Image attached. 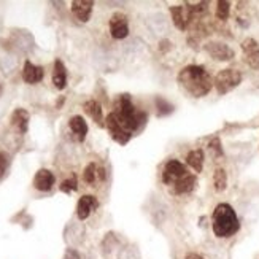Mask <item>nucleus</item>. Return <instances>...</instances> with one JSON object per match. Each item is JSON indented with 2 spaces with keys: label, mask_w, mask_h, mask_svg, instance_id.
<instances>
[{
  "label": "nucleus",
  "mask_w": 259,
  "mask_h": 259,
  "mask_svg": "<svg viewBox=\"0 0 259 259\" xmlns=\"http://www.w3.org/2000/svg\"><path fill=\"white\" fill-rule=\"evenodd\" d=\"M178 83L193 97H204L210 93L213 80L202 65H188L178 73Z\"/></svg>",
  "instance_id": "nucleus-1"
},
{
  "label": "nucleus",
  "mask_w": 259,
  "mask_h": 259,
  "mask_svg": "<svg viewBox=\"0 0 259 259\" xmlns=\"http://www.w3.org/2000/svg\"><path fill=\"white\" fill-rule=\"evenodd\" d=\"M240 223L234 208L229 204H220L213 211V232L217 237L226 239L239 232Z\"/></svg>",
  "instance_id": "nucleus-2"
},
{
  "label": "nucleus",
  "mask_w": 259,
  "mask_h": 259,
  "mask_svg": "<svg viewBox=\"0 0 259 259\" xmlns=\"http://www.w3.org/2000/svg\"><path fill=\"white\" fill-rule=\"evenodd\" d=\"M115 116L118 118V121L121 122V126L124 127L127 132H134V131H137L140 127V124L145 121L146 115L145 113H140V111L134 107L132 104V100L127 94L124 96H121L118 99V102L115 105Z\"/></svg>",
  "instance_id": "nucleus-3"
},
{
  "label": "nucleus",
  "mask_w": 259,
  "mask_h": 259,
  "mask_svg": "<svg viewBox=\"0 0 259 259\" xmlns=\"http://www.w3.org/2000/svg\"><path fill=\"white\" fill-rule=\"evenodd\" d=\"M242 81V73L235 69H224L215 78V88L220 94H226L237 88Z\"/></svg>",
  "instance_id": "nucleus-4"
},
{
  "label": "nucleus",
  "mask_w": 259,
  "mask_h": 259,
  "mask_svg": "<svg viewBox=\"0 0 259 259\" xmlns=\"http://www.w3.org/2000/svg\"><path fill=\"white\" fill-rule=\"evenodd\" d=\"M107 127H108L110 135L113 137V140L118 142L119 145H126L131 140V137H132V134L127 132L124 127L121 126V122L118 121L115 113H110L107 116Z\"/></svg>",
  "instance_id": "nucleus-5"
},
{
  "label": "nucleus",
  "mask_w": 259,
  "mask_h": 259,
  "mask_svg": "<svg viewBox=\"0 0 259 259\" xmlns=\"http://www.w3.org/2000/svg\"><path fill=\"white\" fill-rule=\"evenodd\" d=\"M186 175V167L178 162V161H168L165 164V168H164V174H162V180L165 185H175L180 178H183Z\"/></svg>",
  "instance_id": "nucleus-6"
},
{
  "label": "nucleus",
  "mask_w": 259,
  "mask_h": 259,
  "mask_svg": "<svg viewBox=\"0 0 259 259\" xmlns=\"http://www.w3.org/2000/svg\"><path fill=\"white\" fill-rule=\"evenodd\" d=\"M242 50L245 54V62L253 70H259V45L254 38H245L242 41Z\"/></svg>",
  "instance_id": "nucleus-7"
},
{
  "label": "nucleus",
  "mask_w": 259,
  "mask_h": 259,
  "mask_svg": "<svg viewBox=\"0 0 259 259\" xmlns=\"http://www.w3.org/2000/svg\"><path fill=\"white\" fill-rule=\"evenodd\" d=\"M170 15L174 19V24L180 29L185 30L188 24L193 19V11H191V5H175L170 8Z\"/></svg>",
  "instance_id": "nucleus-8"
},
{
  "label": "nucleus",
  "mask_w": 259,
  "mask_h": 259,
  "mask_svg": "<svg viewBox=\"0 0 259 259\" xmlns=\"http://www.w3.org/2000/svg\"><path fill=\"white\" fill-rule=\"evenodd\" d=\"M205 51L217 61H231L234 58V50L221 41H210L205 45Z\"/></svg>",
  "instance_id": "nucleus-9"
},
{
  "label": "nucleus",
  "mask_w": 259,
  "mask_h": 259,
  "mask_svg": "<svg viewBox=\"0 0 259 259\" xmlns=\"http://www.w3.org/2000/svg\"><path fill=\"white\" fill-rule=\"evenodd\" d=\"M110 32L111 37L116 40H122L127 37L129 27H127V19L122 13H115L110 19Z\"/></svg>",
  "instance_id": "nucleus-10"
},
{
  "label": "nucleus",
  "mask_w": 259,
  "mask_h": 259,
  "mask_svg": "<svg viewBox=\"0 0 259 259\" xmlns=\"http://www.w3.org/2000/svg\"><path fill=\"white\" fill-rule=\"evenodd\" d=\"M43 67H38L35 64H32L30 61H27L24 64V69H22V80L29 84H37L43 80Z\"/></svg>",
  "instance_id": "nucleus-11"
},
{
  "label": "nucleus",
  "mask_w": 259,
  "mask_h": 259,
  "mask_svg": "<svg viewBox=\"0 0 259 259\" xmlns=\"http://www.w3.org/2000/svg\"><path fill=\"white\" fill-rule=\"evenodd\" d=\"M94 4L91 0H75L72 2V13L76 16V19H80L81 22H86L91 18Z\"/></svg>",
  "instance_id": "nucleus-12"
},
{
  "label": "nucleus",
  "mask_w": 259,
  "mask_h": 259,
  "mask_svg": "<svg viewBox=\"0 0 259 259\" xmlns=\"http://www.w3.org/2000/svg\"><path fill=\"white\" fill-rule=\"evenodd\" d=\"M54 182H56V178L48 168H40L35 174V177H33V188L38 191H50Z\"/></svg>",
  "instance_id": "nucleus-13"
},
{
  "label": "nucleus",
  "mask_w": 259,
  "mask_h": 259,
  "mask_svg": "<svg viewBox=\"0 0 259 259\" xmlns=\"http://www.w3.org/2000/svg\"><path fill=\"white\" fill-rule=\"evenodd\" d=\"M99 205V202L94 196H83L80 200H78V205H76V215L80 220H86L91 211L96 210Z\"/></svg>",
  "instance_id": "nucleus-14"
},
{
  "label": "nucleus",
  "mask_w": 259,
  "mask_h": 259,
  "mask_svg": "<svg viewBox=\"0 0 259 259\" xmlns=\"http://www.w3.org/2000/svg\"><path fill=\"white\" fill-rule=\"evenodd\" d=\"M69 126H70V131L73 134V137L75 140L78 142H83L86 139V134H88V124H86V121L83 116H73L70 118L69 121Z\"/></svg>",
  "instance_id": "nucleus-15"
},
{
  "label": "nucleus",
  "mask_w": 259,
  "mask_h": 259,
  "mask_svg": "<svg viewBox=\"0 0 259 259\" xmlns=\"http://www.w3.org/2000/svg\"><path fill=\"white\" fill-rule=\"evenodd\" d=\"M53 84L56 89H64L67 84V70L62 61H56L54 62V70H53Z\"/></svg>",
  "instance_id": "nucleus-16"
},
{
  "label": "nucleus",
  "mask_w": 259,
  "mask_h": 259,
  "mask_svg": "<svg viewBox=\"0 0 259 259\" xmlns=\"http://www.w3.org/2000/svg\"><path fill=\"white\" fill-rule=\"evenodd\" d=\"M11 124H13L21 134L27 132V126H29V113L26 110L22 108H18L13 111V115H11Z\"/></svg>",
  "instance_id": "nucleus-17"
},
{
  "label": "nucleus",
  "mask_w": 259,
  "mask_h": 259,
  "mask_svg": "<svg viewBox=\"0 0 259 259\" xmlns=\"http://www.w3.org/2000/svg\"><path fill=\"white\" fill-rule=\"evenodd\" d=\"M194 186H196V177L186 174L183 178H180L174 185V191L177 194H186V193H191V191L194 189Z\"/></svg>",
  "instance_id": "nucleus-18"
},
{
  "label": "nucleus",
  "mask_w": 259,
  "mask_h": 259,
  "mask_svg": "<svg viewBox=\"0 0 259 259\" xmlns=\"http://www.w3.org/2000/svg\"><path fill=\"white\" fill-rule=\"evenodd\" d=\"M186 162L194 168L196 172H200L202 167H204V151L202 150H193L189 151L188 157H186Z\"/></svg>",
  "instance_id": "nucleus-19"
},
{
  "label": "nucleus",
  "mask_w": 259,
  "mask_h": 259,
  "mask_svg": "<svg viewBox=\"0 0 259 259\" xmlns=\"http://www.w3.org/2000/svg\"><path fill=\"white\" fill-rule=\"evenodd\" d=\"M84 110H86V113L91 116L96 122H102L104 116H102V108H100V105L96 102V100H88V102L84 104Z\"/></svg>",
  "instance_id": "nucleus-20"
},
{
  "label": "nucleus",
  "mask_w": 259,
  "mask_h": 259,
  "mask_svg": "<svg viewBox=\"0 0 259 259\" xmlns=\"http://www.w3.org/2000/svg\"><path fill=\"white\" fill-rule=\"evenodd\" d=\"M213 185H215L217 191H224L228 185V175L224 168H217L215 174H213Z\"/></svg>",
  "instance_id": "nucleus-21"
},
{
  "label": "nucleus",
  "mask_w": 259,
  "mask_h": 259,
  "mask_svg": "<svg viewBox=\"0 0 259 259\" xmlns=\"http://www.w3.org/2000/svg\"><path fill=\"white\" fill-rule=\"evenodd\" d=\"M229 11H231V4L224 2V0H220L217 4V18L221 21H226L229 18Z\"/></svg>",
  "instance_id": "nucleus-22"
},
{
  "label": "nucleus",
  "mask_w": 259,
  "mask_h": 259,
  "mask_svg": "<svg viewBox=\"0 0 259 259\" xmlns=\"http://www.w3.org/2000/svg\"><path fill=\"white\" fill-rule=\"evenodd\" d=\"M83 180H84L86 183H89V185H94L96 183V180H97V167H96V164H89L84 168Z\"/></svg>",
  "instance_id": "nucleus-23"
},
{
  "label": "nucleus",
  "mask_w": 259,
  "mask_h": 259,
  "mask_svg": "<svg viewBox=\"0 0 259 259\" xmlns=\"http://www.w3.org/2000/svg\"><path fill=\"white\" fill-rule=\"evenodd\" d=\"M78 188V182H76V177H70V178H67L62 182L61 185V191L62 193H72V191H76Z\"/></svg>",
  "instance_id": "nucleus-24"
},
{
  "label": "nucleus",
  "mask_w": 259,
  "mask_h": 259,
  "mask_svg": "<svg viewBox=\"0 0 259 259\" xmlns=\"http://www.w3.org/2000/svg\"><path fill=\"white\" fill-rule=\"evenodd\" d=\"M7 167H8V154L0 151V178L5 175Z\"/></svg>",
  "instance_id": "nucleus-25"
},
{
  "label": "nucleus",
  "mask_w": 259,
  "mask_h": 259,
  "mask_svg": "<svg viewBox=\"0 0 259 259\" xmlns=\"http://www.w3.org/2000/svg\"><path fill=\"white\" fill-rule=\"evenodd\" d=\"M210 150L211 151H215V154L217 156H221L223 154V148H221V142H220V139H213L211 142H210Z\"/></svg>",
  "instance_id": "nucleus-26"
},
{
  "label": "nucleus",
  "mask_w": 259,
  "mask_h": 259,
  "mask_svg": "<svg viewBox=\"0 0 259 259\" xmlns=\"http://www.w3.org/2000/svg\"><path fill=\"white\" fill-rule=\"evenodd\" d=\"M185 259H204L200 254H197V253H189V254H186V257Z\"/></svg>",
  "instance_id": "nucleus-27"
}]
</instances>
